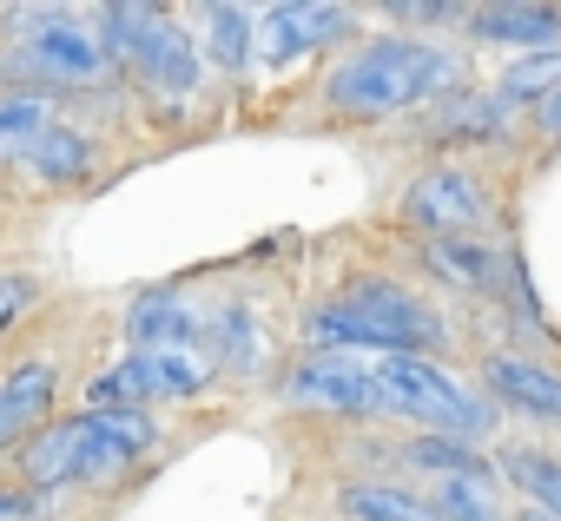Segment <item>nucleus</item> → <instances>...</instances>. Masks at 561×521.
Masks as SVG:
<instances>
[{
  "label": "nucleus",
  "mask_w": 561,
  "mask_h": 521,
  "mask_svg": "<svg viewBox=\"0 0 561 521\" xmlns=\"http://www.w3.org/2000/svg\"><path fill=\"white\" fill-rule=\"evenodd\" d=\"M291 350H344V357H430V363H469L462 324L436 291L403 278L397 265H364L337 278L331 291L298 304Z\"/></svg>",
  "instance_id": "obj_2"
},
{
  "label": "nucleus",
  "mask_w": 561,
  "mask_h": 521,
  "mask_svg": "<svg viewBox=\"0 0 561 521\" xmlns=\"http://www.w3.org/2000/svg\"><path fill=\"white\" fill-rule=\"evenodd\" d=\"M80 495H47V488H27L14 475H0V521H67Z\"/></svg>",
  "instance_id": "obj_25"
},
{
  "label": "nucleus",
  "mask_w": 561,
  "mask_h": 521,
  "mask_svg": "<svg viewBox=\"0 0 561 521\" xmlns=\"http://www.w3.org/2000/svg\"><path fill=\"white\" fill-rule=\"evenodd\" d=\"M198 304H205V350L218 363V383L251 396V390H271L277 370L291 363V337L277 331V317L264 311V298L251 285H198Z\"/></svg>",
  "instance_id": "obj_9"
},
{
  "label": "nucleus",
  "mask_w": 561,
  "mask_h": 521,
  "mask_svg": "<svg viewBox=\"0 0 561 521\" xmlns=\"http://www.w3.org/2000/svg\"><path fill=\"white\" fill-rule=\"evenodd\" d=\"M205 337V304L192 278H165V285H139L119 304V344L126 350H165V344H198Z\"/></svg>",
  "instance_id": "obj_14"
},
{
  "label": "nucleus",
  "mask_w": 561,
  "mask_h": 521,
  "mask_svg": "<svg viewBox=\"0 0 561 521\" xmlns=\"http://www.w3.org/2000/svg\"><path fill=\"white\" fill-rule=\"evenodd\" d=\"M364 8L351 0H264L257 8V73H298V67H324L331 54H344L364 34Z\"/></svg>",
  "instance_id": "obj_10"
},
{
  "label": "nucleus",
  "mask_w": 561,
  "mask_h": 521,
  "mask_svg": "<svg viewBox=\"0 0 561 521\" xmlns=\"http://www.w3.org/2000/svg\"><path fill=\"white\" fill-rule=\"evenodd\" d=\"M397 271L416 278L423 291H436L443 304L456 298L469 311H502L528 285V257L502 231H462V238H403Z\"/></svg>",
  "instance_id": "obj_7"
},
{
  "label": "nucleus",
  "mask_w": 561,
  "mask_h": 521,
  "mask_svg": "<svg viewBox=\"0 0 561 521\" xmlns=\"http://www.w3.org/2000/svg\"><path fill=\"white\" fill-rule=\"evenodd\" d=\"M522 126H528V139H535L541 152H554V146H561V86H554V93H548V100H541Z\"/></svg>",
  "instance_id": "obj_26"
},
{
  "label": "nucleus",
  "mask_w": 561,
  "mask_h": 521,
  "mask_svg": "<svg viewBox=\"0 0 561 521\" xmlns=\"http://www.w3.org/2000/svg\"><path fill=\"white\" fill-rule=\"evenodd\" d=\"M331 521H436L423 488L397 475H337L331 482Z\"/></svg>",
  "instance_id": "obj_19"
},
{
  "label": "nucleus",
  "mask_w": 561,
  "mask_h": 521,
  "mask_svg": "<svg viewBox=\"0 0 561 521\" xmlns=\"http://www.w3.org/2000/svg\"><path fill=\"white\" fill-rule=\"evenodd\" d=\"M185 21H192L211 86L238 93L257 80V8H244V0H198V8H185Z\"/></svg>",
  "instance_id": "obj_15"
},
{
  "label": "nucleus",
  "mask_w": 561,
  "mask_h": 521,
  "mask_svg": "<svg viewBox=\"0 0 561 521\" xmlns=\"http://www.w3.org/2000/svg\"><path fill=\"white\" fill-rule=\"evenodd\" d=\"M436 521H515V501L502 495L495 475H443V482H416Z\"/></svg>",
  "instance_id": "obj_21"
},
{
  "label": "nucleus",
  "mask_w": 561,
  "mask_h": 521,
  "mask_svg": "<svg viewBox=\"0 0 561 521\" xmlns=\"http://www.w3.org/2000/svg\"><path fill=\"white\" fill-rule=\"evenodd\" d=\"M403 139L416 152H430V159H476L482 165V152H515L528 139V126L489 93V80H469L462 93L436 100L423 119H410Z\"/></svg>",
  "instance_id": "obj_11"
},
{
  "label": "nucleus",
  "mask_w": 561,
  "mask_h": 521,
  "mask_svg": "<svg viewBox=\"0 0 561 521\" xmlns=\"http://www.w3.org/2000/svg\"><path fill=\"white\" fill-rule=\"evenodd\" d=\"M377 377H383V390H390L397 429H436V436H462V442H482V449L508 436L502 409L482 396V383L469 377V363L377 357Z\"/></svg>",
  "instance_id": "obj_6"
},
{
  "label": "nucleus",
  "mask_w": 561,
  "mask_h": 521,
  "mask_svg": "<svg viewBox=\"0 0 561 521\" xmlns=\"http://www.w3.org/2000/svg\"><path fill=\"white\" fill-rule=\"evenodd\" d=\"M119 86H126V100H133L152 126H185V119H198V106H205L218 86H211V73H205V54H198V40H192L185 8L152 0V21H146V34H139L126 73H119Z\"/></svg>",
  "instance_id": "obj_8"
},
{
  "label": "nucleus",
  "mask_w": 561,
  "mask_h": 521,
  "mask_svg": "<svg viewBox=\"0 0 561 521\" xmlns=\"http://www.w3.org/2000/svg\"><path fill=\"white\" fill-rule=\"evenodd\" d=\"M489 462H495V482L515 508H535V514L561 521V449L508 429L502 442H489Z\"/></svg>",
  "instance_id": "obj_17"
},
{
  "label": "nucleus",
  "mask_w": 561,
  "mask_h": 521,
  "mask_svg": "<svg viewBox=\"0 0 561 521\" xmlns=\"http://www.w3.org/2000/svg\"><path fill=\"white\" fill-rule=\"evenodd\" d=\"M165 449L172 429L152 409H60L0 462V475L47 495H126L165 462Z\"/></svg>",
  "instance_id": "obj_3"
},
{
  "label": "nucleus",
  "mask_w": 561,
  "mask_h": 521,
  "mask_svg": "<svg viewBox=\"0 0 561 521\" xmlns=\"http://www.w3.org/2000/svg\"><path fill=\"white\" fill-rule=\"evenodd\" d=\"M462 14H469V0H377V8H364V21L390 34H416V40H456Z\"/></svg>",
  "instance_id": "obj_23"
},
{
  "label": "nucleus",
  "mask_w": 561,
  "mask_h": 521,
  "mask_svg": "<svg viewBox=\"0 0 561 521\" xmlns=\"http://www.w3.org/2000/svg\"><path fill=\"white\" fill-rule=\"evenodd\" d=\"M515 521H548V514H535V508H515Z\"/></svg>",
  "instance_id": "obj_27"
},
{
  "label": "nucleus",
  "mask_w": 561,
  "mask_h": 521,
  "mask_svg": "<svg viewBox=\"0 0 561 521\" xmlns=\"http://www.w3.org/2000/svg\"><path fill=\"white\" fill-rule=\"evenodd\" d=\"M443 475H495L482 442L436 436V429H397V482H443Z\"/></svg>",
  "instance_id": "obj_18"
},
{
  "label": "nucleus",
  "mask_w": 561,
  "mask_h": 521,
  "mask_svg": "<svg viewBox=\"0 0 561 521\" xmlns=\"http://www.w3.org/2000/svg\"><path fill=\"white\" fill-rule=\"evenodd\" d=\"M67 113H73L67 93H0V172H14Z\"/></svg>",
  "instance_id": "obj_20"
},
{
  "label": "nucleus",
  "mask_w": 561,
  "mask_h": 521,
  "mask_svg": "<svg viewBox=\"0 0 561 521\" xmlns=\"http://www.w3.org/2000/svg\"><path fill=\"white\" fill-rule=\"evenodd\" d=\"M41 311H47V278L27 265H0V350L21 344Z\"/></svg>",
  "instance_id": "obj_24"
},
{
  "label": "nucleus",
  "mask_w": 561,
  "mask_h": 521,
  "mask_svg": "<svg viewBox=\"0 0 561 521\" xmlns=\"http://www.w3.org/2000/svg\"><path fill=\"white\" fill-rule=\"evenodd\" d=\"M390 218L403 238H462V231H508V205H502V185L489 165L476 159H423L403 172L397 198H390Z\"/></svg>",
  "instance_id": "obj_5"
},
{
  "label": "nucleus",
  "mask_w": 561,
  "mask_h": 521,
  "mask_svg": "<svg viewBox=\"0 0 561 521\" xmlns=\"http://www.w3.org/2000/svg\"><path fill=\"white\" fill-rule=\"evenodd\" d=\"M277 416L318 422V429H397L390 390L377 377V357H344V350H291V363L271 383Z\"/></svg>",
  "instance_id": "obj_4"
},
{
  "label": "nucleus",
  "mask_w": 561,
  "mask_h": 521,
  "mask_svg": "<svg viewBox=\"0 0 561 521\" xmlns=\"http://www.w3.org/2000/svg\"><path fill=\"white\" fill-rule=\"evenodd\" d=\"M476 73L469 47L456 40H416V34H390V27H364L344 54H331L311 80V119L324 126H351V132H377V126H410L423 119L436 100L462 93Z\"/></svg>",
  "instance_id": "obj_1"
},
{
  "label": "nucleus",
  "mask_w": 561,
  "mask_h": 521,
  "mask_svg": "<svg viewBox=\"0 0 561 521\" xmlns=\"http://www.w3.org/2000/svg\"><path fill=\"white\" fill-rule=\"evenodd\" d=\"M469 377L502 409V422L561 436V363H541L522 350H469Z\"/></svg>",
  "instance_id": "obj_12"
},
{
  "label": "nucleus",
  "mask_w": 561,
  "mask_h": 521,
  "mask_svg": "<svg viewBox=\"0 0 561 521\" xmlns=\"http://www.w3.org/2000/svg\"><path fill=\"white\" fill-rule=\"evenodd\" d=\"M456 47H495V54H554L561 47V8L554 0H469Z\"/></svg>",
  "instance_id": "obj_13"
},
{
  "label": "nucleus",
  "mask_w": 561,
  "mask_h": 521,
  "mask_svg": "<svg viewBox=\"0 0 561 521\" xmlns=\"http://www.w3.org/2000/svg\"><path fill=\"white\" fill-rule=\"evenodd\" d=\"M100 165H106V126H93V119H60L14 172L34 178L41 192H80V185L100 178Z\"/></svg>",
  "instance_id": "obj_16"
},
{
  "label": "nucleus",
  "mask_w": 561,
  "mask_h": 521,
  "mask_svg": "<svg viewBox=\"0 0 561 521\" xmlns=\"http://www.w3.org/2000/svg\"><path fill=\"white\" fill-rule=\"evenodd\" d=\"M554 86H561V47H554V54H515V60H502V67L489 73V93H495L515 119H528Z\"/></svg>",
  "instance_id": "obj_22"
}]
</instances>
